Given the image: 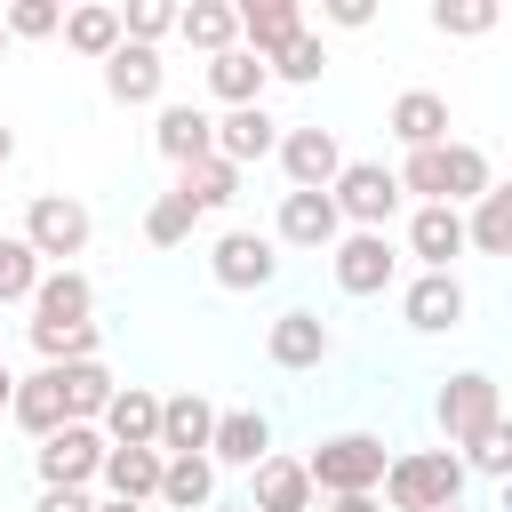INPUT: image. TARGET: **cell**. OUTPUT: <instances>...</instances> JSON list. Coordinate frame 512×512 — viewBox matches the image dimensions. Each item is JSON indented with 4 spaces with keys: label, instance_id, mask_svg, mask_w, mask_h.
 <instances>
[{
    "label": "cell",
    "instance_id": "obj_38",
    "mask_svg": "<svg viewBox=\"0 0 512 512\" xmlns=\"http://www.w3.org/2000/svg\"><path fill=\"white\" fill-rule=\"evenodd\" d=\"M0 32H8V40H56V32H64V8H56V0H8V8H0Z\"/></svg>",
    "mask_w": 512,
    "mask_h": 512
},
{
    "label": "cell",
    "instance_id": "obj_20",
    "mask_svg": "<svg viewBox=\"0 0 512 512\" xmlns=\"http://www.w3.org/2000/svg\"><path fill=\"white\" fill-rule=\"evenodd\" d=\"M320 496H312V480H304V456H264L256 472H248V512H312Z\"/></svg>",
    "mask_w": 512,
    "mask_h": 512
},
{
    "label": "cell",
    "instance_id": "obj_25",
    "mask_svg": "<svg viewBox=\"0 0 512 512\" xmlns=\"http://www.w3.org/2000/svg\"><path fill=\"white\" fill-rule=\"evenodd\" d=\"M264 88H272L264 56H248V48H224V56H208V96H216L224 112H240V104H264Z\"/></svg>",
    "mask_w": 512,
    "mask_h": 512
},
{
    "label": "cell",
    "instance_id": "obj_28",
    "mask_svg": "<svg viewBox=\"0 0 512 512\" xmlns=\"http://www.w3.org/2000/svg\"><path fill=\"white\" fill-rule=\"evenodd\" d=\"M96 480H104V496H120V504H152V496H160V448H104Z\"/></svg>",
    "mask_w": 512,
    "mask_h": 512
},
{
    "label": "cell",
    "instance_id": "obj_24",
    "mask_svg": "<svg viewBox=\"0 0 512 512\" xmlns=\"http://www.w3.org/2000/svg\"><path fill=\"white\" fill-rule=\"evenodd\" d=\"M96 312V280L80 272V264H48L40 272V288H32V320H88Z\"/></svg>",
    "mask_w": 512,
    "mask_h": 512
},
{
    "label": "cell",
    "instance_id": "obj_21",
    "mask_svg": "<svg viewBox=\"0 0 512 512\" xmlns=\"http://www.w3.org/2000/svg\"><path fill=\"white\" fill-rule=\"evenodd\" d=\"M272 144H280V120H272L264 104H240V112H216V160H232V168H248V160H272Z\"/></svg>",
    "mask_w": 512,
    "mask_h": 512
},
{
    "label": "cell",
    "instance_id": "obj_3",
    "mask_svg": "<svg viewBox=\"0 0 512 512\" xmlns=\"http://www.w3.org/2000/svg\"><path fill=\"white\" fill-rule=\"evenodd\" d=\"M88 232H96V216H88V200H72V192H32V200H24V224H16V240H24L40 264H72V256L88 248Z\"/></svg>",
    "mask_w": 512,
    "mask_h": 512
},
{
    "label": "cell",
    "instance_id": "obj_47",
    "mask_svg": "<svg viewBox=\"0 0 512 512\" xmlns=\"http://www.w3.org/2000/svg\"><path fill=\"white\" fill-rule=\"evenodd\" d=\"M96 512H152V504H120V496H104V504H96Z\"/></svg>",
    "mask_w": 512,
    "mask_h": 512
},
{
    "label": "cell",
    "instance_id": "obj_12",
    "mask_svg": "<svg viewBox=\"0 0 512 512\" xmlns=\"http://www.w3.org/2000/svg\"><path fill=\"white\" fill-rule=\"evenodd\" d=\"M336 200L328 192H280V216H272V248H304V256H328L336 248Z\"/></svg>",
    "mask_w": 512,
    "mask_h": 512
},
{
    "label": "cell",
    "instance_id": "obj_30",
    "mask_svg": "<svg viewBox=\"0 0 512 512\" xmlns=\"http://www.w3.org/2000/svg\"><path fill=\"white\" fill-rule=\"evenodd\" d=\"M64 48L88 56V64H104V56L120 48V8H112V0H80V8H64Z\"/></svg>",
    "mask_w": 512,
    "mask_h": 512
},
{
    "label": "cell",
    "instance_id": "obj_36",
    "mask_svg": "<svg viewBox=\"0 0 512 512\" xmlns=\"http://www.w3.org/2000/svg\"><path fill=\"white\" fill-rule=\"evenodd\" d=\"M456 464H464V472H480V480H504V472H512V424L496 416L488 432H472V440L456 448Z\"/></svg>",
    "mask_w": 512,
    "mask_h": 512
},
{
    "label": "cell",
    "instance_id": "obj_27",
    "mask_svg": "<svg viewBox=\"0 0 512 512\" xmlns=\"http://www.w3.org/2000/svg\"><path fill=\"white\" fill-rule=\"evenodd\" d=\"M176 200L192 208V216H224L232 200H240V168L232 160H192V168H176Z\"/></svg>",
    "mask_w": 512,
    "mask_h": 512
},
{
    "label": "cell",
    "instance_id": "obj_37",
    "mask_svg": "<svg viewBox=\"0 0 512 512\" xmlns=\"http://www.w3.org/2000/svg\"><path fill=\"white\" fill-rule=\"evenodd\" d=\"M40 256L16 240V232H0V304H32V288H40Z\"/></svg>",
    "mask_w": 512,
    "mask_h": 512
},
{
    "label": "cell",
    "instance_id": "obj_46",
    "mask_svg": "<svg viewBox=\"0 0 512 512\" xmlns=\"http://www.w3.org/2000/svg\"><path fill=\"white\" fill-rule=\"evenodd\" d=\"M8 392H16V368L0 360V416H8Z\"/></svg>",
    "mask_w": 512,
    "mask_h": 512
},
{
    "label": "cell",
    "instance_id": "obj_6",
    "mask_svg": "<svg viewBox=\"0 0 512 512\" xmlns=\"http://www.w3.org/2000/svg\"><path fill=\"white\" fill-rule=\"evenodd\" d=\"M208 280L216 288H232V296H256V288H272L280 280V248H272V232H216L208 240Z\"/></svg>",
    "mask_w": 512,
    "mask_h": 512
},
{
    "label": "cell",
    "instance_id": "obj_5",
    "mask_svg": "<svg viewBox=\"0 0 512 512\" xmlns=\"http://www.w3.org/2000/svg\"><path fill=\"white\" fill-rule=\"evenodd\" d=\"M432 416H440L448 448H464L472 432H488V424L504 416V392H496V376H488V368H456V376H440V392H432Z\"/></svg>",
    "mask_w": 512,
    "mask_h": 512
},
{
    "label": "cell",
    "instance_id": "obj_35",
    "mask_svg": "<svg viewBox=\"0 0 512 512\" xmlns=\"http://www.w3.org/2000/svg\"><path fill=\"white\" fill-rule=\"evenodd\" d=\"M264 72H272V80H288V88H312V80L328 72V40H320V32L304 24V32H296V40L280 48V56H264Z\"/></svg>",
    "mask_w": 512,
    "mask_h": 512
},
{
    "label": "cell",
    "instance_id": "obj_33",
    "mask_svg": "<svg viewBox=\"0 0 512 512\" xmlns=\"http://www.w3.org/2000/svg\"><path fill=\"white\" fill-rule=\"evenodd\" d=\"M8 416L32 432V440H48L56 424H64V400H56V376L48 368H32V376H16V392H8Z\"/></svg>",
    "mask_w": 512,
    "mask_h": 512
},
{
    "label": "cell",
    "instance_id": "obj_50",
    "mask_svg": "<svg viewBox=\"0 0 512 512\" xmlns=\"http://www.w3.org/2000/svg\"><path fill=\"white\" fill-rule=\"evenodd\" d=\"M440 512H472V504H440Z\"/></svg>",
    "mask_w": 512,
    "mask_h": 512
},
{
    "label": "cell",
    "instance_id": "obj_14",
    "mask_svg": "<svg viewBox=\"0 0 512 512\" xmlns=\"http://www.w3.org/2000/svg\"><path fill=\"white\" fill-rule=\"evenodd\" d=\"M384 128H392L400 152H432V144H448V96L440 88H400L392 112H384Z\"/></svg>",
    "mask_w": 512,
    "mask_h": 512
},
{
    "label": "cell",
    "instance_id": "obj_10",
    "mask_svg": "<svg viewBox=\"0 0 512 512\" xmlns=\"http://www.w3.org/2000/svg\"><path fill=\"white\" fill-rule=\"evenodd\" d=\"M464 312H472V296H464L456 272H416V280L400 288V320H408L416 336H448V328H464Z\"/></svg>",
    "mask_w": 512,
    "mask_h": 512
},
{
    "label": "cell",
    "instance_id": "obj_4",
    "mask_svg": "<svg viewBox=\"0 0 512 512\" xmlns=\"http://www.w3.org/2000/svg\"><path fill=\"white\" fill-rule=\"evenodd\" d=\"M328 200H336V224H344V232H384V224L408 208L384 160H344L336 184H328Z\"/></svg>",
    "mask_w": 512,
    "mask_h": 512
},
{
    "label": "cell",
    "instance_id": "obj_39",
    "mask_svg": "<svg viewBox=\"0 0 512 512\" xmlns=\"http://www.w3.org/2000/svg\"><path fill=\"white\" fill-rule=\"evenodd\" d=\"M168 32H176V0H128V8H120V40L160 48Z\"/></svg>",
    "mask_w": 512,
    "mask_h": 512
},
{
    "label": "cell",
    "instance_id": "obj_49",
    "mask_svg": "<svg viewBox=\"0 0 512 512\" xmlns=\"http://www.w3.org/2000/svg\"><path fill=\"white\" fill-rule=\"evenodd\" d=\"M0 360H8V328H0Z\"/></svg>",
    "mask_w": 512,
    "mask_h": 512
},
{
    "label": "cell",
    "instance_id": "obj_13",
    "mask_svg": "<svg viewBox=\"0 0 512 512\" xmlns=\"http://www.w3.org/2000/svg\"><path fill=\"white\" fill-rule=\"evenodd\" d=\"M104 96L112 104H168V64H160V48H136V40H120L112 56H104Z\"/></svg>",
    "mask_w": 512,
    "mask_h": 512
},
{
    "label": "cell",
    "instance_id": "obj_11",
    "mask_svg": "<svg viewBox=\"0 0 512 512\" xmlns=\"http://www.w3.org/2000/svg\"><path fill=\"white\" fill-rule=\"evenodd\" d=\"M328 352H336V336H328V320H320L312 304H288V312L264 328V360H272V368H288V376L320 368Z\"/></svg>",
    "mask_w": 512,
    "mask_h": 512
},
{
    "label": "cell",
    "instance_id": "obj_22",
    "mask_svg": "<svg viewBox=\"0 0 512 512\" xmlns=\"http://www.w3.org/2000/svg\"><path fill=\"white\" fill-rule=\"evenodd\" d=\"M48 376H56L64 424H96V416H104V400L120 392V376H112L104 360H64V368H48Z\"/></svg>",
    "mask_w": 512,
    "mask_h": 512
},
{
    "label": "cell",
    "instance_id": "obj_40",
    "mask_svg": "<svg viewBox=\"0 0 512 512\" xmlns=\"http://www.w3.org/2000/svg\"><path fill=\"white\" fill-rule=\"evenodd\" d=\"M432 32L480 40V32H496V0H432Z\"/></svg>",
    "mask_w": 512,
    "mask_h": 512
},
{
    "label": "cell",
    "instance_id": "obj_26",
    "mask_svg": "<svg viewBox=\"0 0 512 512\" xmlns=\"http://www.w3.org/2000/svg\"><path fill=\"white\" fill-rule=\"evenodd\" d=\"M488 184H496L488 152H480V144H464V136H448V144H440V208H472Z\"/></svg>",
    "mask_w": 512,
    "mask_h": 512
},
{
    "label": "cell",
    "instance_id": "obj_34",
    "mask_svg": "<svg viewBox=\"0 0 512 512\" xmlns=\"http://www.w3.org/2000/svg\"><path fill=\"white\" fill-rule=\"evenodd\" d=\"M96 344H104V328L96 320H32V352H40V368H64V360H96Z\"/></svg>",
    "mask_w": 512,
    "mask_h": 512
},
{
    "label": "cell",
    "instance_id": "obj_42",
    "mask_svg": "<svg viewBox=\"0 0 512 512\" xmlns=\"http://www.w3.org/2000/svg\"><path fill=\"white\" fill-rule=\"evenodd\" d=\"M320 16H328L336 32H360V24H376V0H328Z\"/></svg>",
    "mask_w": 512,
    "mask_h": 512
},
{
    "label": "cell",
    "instance_id": "obj_19",
    "mask_svg": "<svg viewBox=\"0 0 512 512\" xmlns=\"http://www.w3.org/2000/svg\"><path fill=\"white\" fill-rule=\"evenodd\" d=\"M272 456V424L256 408H216V432H208V464H232V472H256Z\"/></svg>",
    "mask_w": 512,
    "mask_h": 512
},
{
    "label": "cell",
    "instance_id": "obj_23",
    "mask_svg": "<svg viewBox=\"0 0 512 512\" xmlns=\"http://www.w3.org/2000/svg\"><path fill=\"white\" fill-rule=\"evenodd\" d=\"M232 16H240V48H248V56H280V48L304 32V8H296V0H240Z\"/></svg>",
    "mask_w": 512,
    "mask_h": 512
},
{
    "label": "cell",
    "instance_id": "obj_18",
    "mask_svg": "<svg viewBox=\"0 0 512 512\" xmlns=\"http://www.w3.org/2000/svg\"><path fill=\"white\" fill-rule=\"evenodd\" d=\"M208 432H216V400L200 392H160V456H208Z\"/></svg>",
    "mask_w": 512,
    "mask_h": 512
},
{
    "label": "cell",
    "instance_id": "obj_43",
    "mask_svg": "<svg viewBox=\"0 0 512 512\" xmlns=\"http://www.w3.org/2000/svg\"><path fill=\"white\" fill-rule=\"evenodd\" d=\"M32 512H96V496H88V488H40Z\"/></svg>",
    "mask_w": 512,
    "mask_h": 512
},
{
    "label": "cell",
    "instance_id": "obj_41",
    "mask_svg": "<svg viewBox=\"0 0 512 512\" xmlns=\"http://www.w3.org/2000/svg\"><path fill=\"white\" fill-rule=\"evenodd\" d=\"M192 224H200V216H192L176 192H160V200L144 208V240H152V248H184V240H192Z\"/></svg>",
    "mask_w": 512,
    "mask_h": 512
},
{
    "label": "cell",
    "instance_id": "obj_15",
    "mask_svg": "<svg viewBox=\"0 0 512 512\" xmlns=\"http://www.w3.org/2000/svg\"><path fill=\"white\" fill-rule=\"evenodd\" d=\"M152 144H160V160H168V168L208 160V152H216V112H200V104H160Z\"/></svg>",
    "mask_w": 512,
    "mask_h": 512
},
{
    "label": "cell",
    "instance_id": "obj_7",
    "mask_svg": "<svg viewBox=\"0 0 512 512\" xmlns=\"http://www.w3.org/2000/svg\"><path fill=\"white\" fill-rule=\"evenodd\" d=\"M272 160H280L288 192H328V184H336V168H344V144H336V128H320V120H296V128H280Z\"/></svg>",
    "mask_w": 512,
    "mask_h": 512
},
{
    "label": "cell",
    "instance_id": "obj_2",
    "mask_svg": "<svg viewBox=\"0 0 512 512\" xmlns=\"http://www.w3.org/2000/svg\"><path fill=\"white\" fill-rule=\"evenodd\" d=\"M384 464H392L384 432H328L304 456V480H312V496H376Z\"/></svg>",
    "mask_w": 512,
    "mask_h": 512
},
{
    "label": "cell",
    "instance_id": "obj_8",
    "mask_svg": "<svg viewBox=\"0 0 512 512\" xmlns=\"http://www.w3.org/2000/svg\"><path fill=\"white\" fill-rule=\"evenodd\" d=\"M328 272H336L344 296H384L400 280V248H392V232H336Z\"/></svg>",
    "mask_w": 512,
    "mask_h": 512
},
{
    "label": "cell",
    "instance_id": "obj_1",
    "mask_svg": "<svg viewBox=\"0 0 512 512\" xmlns=\"http://www.w3.org/2000/svg\"><path fill=\"white\" fill-rule=\"evenodd\" d=\"M464 464H456V448H408V456H392L384 464V512H440V504H464Z\"/></svg>",
    "mask_w": 512,
    "mask_h": 512
},
{
    "label": "cell",
    "instance_id": "obj_17",
    "mask_svg": "<svg viewBox=\"0 0 512 512\" xmlns=\"http://www.w3.org/2000/svg\"><path fill=\"white\" fill-rule=\"evenodd\" d=\"M96 432H104V448H152V440H160V392H144V384H120V392L104 400Z\"/></svg>",
    "mask_w": 512,
    "mask_h": 512
},
{
    "label": "cell",
    "instance_id": "obj_32",
    "mask_svg": "<svg viewBox=\"0 0 512 512\" xmlns=\"http://www.w3.org/2000/svg\"><path fill=\"white\" fill-rule=\"evenodd\" d=\"M464 248H480V256H504L512 248V184H488L464 208Z\"/></svg>",
    "mask_w": 512,
    "mask_h": 512
},
{
    "label": "cell",
    "instance_id": "obj_29",
    "mask_svg": "<svg viewBox=\"0 0 512 512\" xmlns=\"http://www.w3.org/2000/svg\"><path fill=\"white\" fill-rule=\"evenodd\" d=\"M160 512H208L216 504V464L208 456H160Z\"/></svg>",
    "mask_w": 512,
    "mask_h": 512
},
{
    "label": "cell",
    "instance_id": "obj_44",
    "mask_svg": "<svg viewBox=\"0 0 512 512\" xmlns=\"http://www.w3.org/2000/svg\"><path fill=\"white\" fill-rule=\"evenodd\" d=\"M312 512H384L376 496H328V504H312Z\"/></svg>",
    "mask_w": 512,
    "mask_h": 512
},
{
    "label": "cell",
    "instance_id": "obj_45",
    "mask_svg": "<svg viewBox=\"0 0 512 512\" xmlns=\"http://www.w3.org/2000/svg\"><path fill=\"white\" fill-rule=\"evenodd\" d=\"M8 160H16V128L0 120V168H8Z\"/></svg>",
    "mask_w": 512,
    "mask_h": 512
},
{
    "label": "cell",
    "instance_id": "obj_31",
    "mask_svg": "<svg viewBox=\"0 0 512 512\" xmlns=\"http://www.w3.org/2000/svg\"><path fill=\"white\" fill-rule=\"evenodd\" d=\"M176 32H184V48H200V56L240 48V16H232V0H192V8H176Z\"/></svg>",
    "mask_w": 512,
    "mask_h": 512
},
{
    "label": "cell",
    "instance_id": "obj_51",
    "mask_svg": "<svg viewBox=\"0 0 512 512\" xmlns=\"http://www.w3.org/2000/svg\"><path fill=\"white\" fill-rule=\"evenodd\" d=\"M0 48H8V32H0Z\"/></svg>",
    "mask_w": 512,
    "mask_h": 512
},
{
    "label": "cell",
    "instance_id": "obj_48",
    "mask_svg": "<svg viewBox=\"0 0 512 512\" xmlns=\"http://www.w3.org/2000/svg\"><path fill=\"white\" fill-rule=\"evenodd\" d=\"M208 512H248V504H224V496H216V504H208Z\"/></svg>",
    "mask_w": 512,
    "mask_h": 512
},
{
    "label": "cell",
    "instance_id": "obj_16",
    "mask_svg": "<svg viewBox=\"0 0 512 512\" xmlns=\"http://www.w3.org/2000/svg\"><path fill=\"white\" fill-rule=\"evenodd\" d=\"M408 256L424 264V272H456V256H464V208H408Z\"/></svg>",
    "mask_w": 512,
    "mask_h": 512
},
{
    "label": "cell",
    "instance_id": "obj_9",
    "mask_svg": "<svg viewBox=\"0 0 512 512\" xmlns=\"http://www.w3.org/2000/svg\"><path fill=\"white\" fill-rule=\"evenodd\" d=\"M96 464H104V432H96V424H56V432L32 448L40 488H88Z\"/></svg>",
    "mask_w": 512,
    "mask_h": 512
}]
</instances>
